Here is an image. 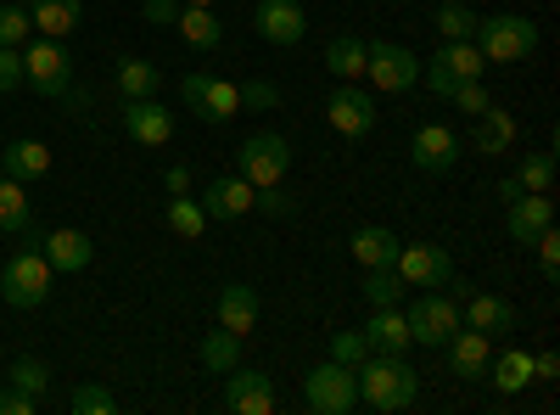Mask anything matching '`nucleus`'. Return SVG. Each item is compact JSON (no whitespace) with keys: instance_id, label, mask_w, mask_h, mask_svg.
<instances>
[{"instance_id":"nucleus-1","label":"nucleus","mask_w":560,"mask_h":415,"mask_svg":"<svg viewBox=\"0 0 560 415\" xmlns=\"http://www.w3.org/2000/svg\"><path fill=\"white\" fill-rule=\"evenodd\" d=\"M353 382H359V404L382 410V415L409 410L420 399V371H415L404 354H364L353 365Z\"/></svg>"},{"instance_id":"nucleus-2","label":"nucleus","mask_w":560,"mask_h":415,"mask_svg":"<svg viewBox=\"0 0 560 415\" xmlns=\"http://www.w3.org/2000/svg\"><path fill=\"white\" fill-rule=\"evenodd\" d=\"M471 39H477L482 62H527L538 51V23L522 12H493V18H477Z\"/></svg>"},{"instance_id":"nucleus-3","label":"nucleus","mask_w":560,"mask_h":415,"mask_svg":"<svg viewBox=\"0 0 560 415\" xmlns=\"http://www.w3.org/2000/svg\"><path fill=\"white\" fill-rule=\"evenodd\" d=\"M51 281H57V269L39 247H23V253H12L7 264H0V298H7L12 309H39L45 298H51Z\"/></svg>"},{"instance_id":"nucleus-4","label":"nucleus","mask_w":560,"mask_h":415,"mask_svg":"<svg viewBox=\"0 0 560 415\" xmlns=\"http://www.w3.org/2000/svg\"><path fill=\"white\" fill-rule=\"evenodd\" d=\"M287 169H292V141H287L280 129H253L247 141H242V152H236V174L247 180L253 192L280 186V180H287Z\"/></svg>"},{"instance_id":"nucleus-5","label":"nucleus","mask_w":560,"mask_h":415,"mask_svg":"<svg viewBox=\"0 0 560 415\" xmlns=\"http://www.w3.org/2000/svg\"><path fill=\"white\" fill-rule=\"evenodd\" d=\"M23 84H34V96L62 102V90L73 84V62L62 51V39H23Z\"/></svg>"},{"instance_id":"nucleus-6","label":"nucleus","mask_w":560,"mask_h":415,"mask_svg":"<svg viewBox=\"0 0 560 415\" xmlns=\"http://www.w3.org/2000/svg\"><path fill=\"white\" fill-rule=\"evenodd\" d=\"M303 404L314 415H348L359 404V382H353V365L325 359L314 371H303Z\"/></svg>"},{"instance_id":"nucleus-7","label":"nucleus","mask_w":560,"mask_h":415,"mask_svg":"<svg viewBox=\"0 0 560 415\" xmlns=\"http://www.w3.org/2000/svg\"><path fill=\"white\" fill-rule=\"evenodd\" d=\"M404 320H409V343H420V348H443L465 320H459V303L448 298V292H420L409 309H404Z\"/></svg>"},{"instance_id":"nucleus-8","label":"nucleus","mask_w":560,"mask_h":415,"mask_svg":"<svg viewBox=\"0 0 560 415\" xmlns=\"http://www.w3.org/2000/svg\"><path fill=\"white\" fill-rule=\"evenodd\" d=\"M364 73H370V84H376L382 96H404V90H415V84H420V57L409 51V45L370 39V51H364Z\"/></svg>"},{"instance_id":"nucleus-9","label":"nucleus","mask_w":560,"mask_h":415,"mask_svg":"<svg viewBox=\"0 0 560 415\" xmlns=\"http://www.w3.org/2000/svg\"><path fill=\"white\" fill-rule=\"evenodd\" d=\"M179 102L191 107L202 124H230V118L242 113V84L208 79V73H185V79H179Z\"/></svg>"},{"instance_id":"nucleus-10","label":"nucleus","mask_w":560,"mask_h":415,"mask_svg":"<svg viewBox=\"0 0 560 415\" xmlns=\"http://www.w3.org/2000/svg\"><path fill=\"white\" fill-rule=\"evenodd\" d=\"M393 269L404 275V287H420V292H438V287L454 281V258H448V247H438V242H409V247L398 242Z\"/></svg>"},{"instance_id":"nucleus-11","label":"nucleus","mask_w":560,"mask_h":415,"mask_svg":"<svg viewBox=\"0 0 560 415\" xmlns=\"http://www.w3.org/2000/svg\"><path fill=\"white\" fill-rule=\"evenodd\" d=\"M376 96L370 90H359L353 79H337V90H331V102H325V118H331V129L337 135H348V141H364L370 129H376Z\"/></svg>"},{"instance_id":"nucleus-12","label":"nucleus","mask_w":560,"mask_h":415,"mask_svg":"<svg viewBox=\"0 0 560 415\" xmlns=\"http://www.w3.org/2000/svg\"><path fill=\"white\" fill-rule=\"evenodd\" d=\"M253 28H258V39H269V45H303V34H308V12H303V0H258V12H253Z\"/></svg>"},{"instance_id":"nucleus-13","label":"nucleus","mask_w":560,"mask_h":415,"mask_svg":"<svg viewBox=\"0 0 560 415\" xmlns=\"http://www.w3.org/2000/svg\"><path fill=\"white\" fill-rule=\"evenodd\" d=\"M409 163H415L420 174H448V169L459 163V135H454L448 124H420V129L409 135Z\"/></svg>"},{"instance_id":"nucleus-14","label":"nucleus","mask_w":560,"mask_h":415,"mask_svg":"<svg viewBox=\"0 0 560 415\" xmlns=\"http://www.w3.org/2000/svg\"><path fill=\"white\" fill-rule=\"evenodd\" d=\"M443 354H448V377L482 382V377H488V359H493V337L477 332V326H459V332L443 343Z\"/></svg>"},{"instance_id":"nucleus-15","label":"nucleus","mask_w":560,"mask_h":415,"mask_svg":"<svg viewBox=\"0 0 560 415\" xmlns=\"http://www.w3.org/2000/svg\"><path fill=\"white\" fill-rule=\"evenodd\" d=\"M124 135H129L135 147H168V141H174V113H168L158 96L124 102Z\"/></svg>"},{"instance_id":"nucleus-16","label":"nucleus","mask_w":560,"mask_h":415,"mask_svg":"<svg viewBox=\"0 0 560 415\" xmlns=\"http://www.w3.org/2000/svg\"><path fill=\"white\" fill-rule=\"evenodd\" d=\"M224 410H236V415H269L275 410V382L264 371L236 365V371H224Z\"/></svg>"},{"instance_id":"nucleus-17","label":"nucleus","mask_w":560,"mask_h":415,"mask_svg":"<svg viewBox=\"0 0 560 415\" xmlns=\"http://www.w3.org/2000/svg\"><path fill=\"white\" fill-rule=\"evenodd\" d=\"M459 320H465V326H477V332H488V337H499V332H516V303L465 287V298H459Z\"/></svg>"},{"instance_id":"nucleus-18","label":"nucleus","mask_w":560,"mask_h":415,"mask_svg":"<svg viewBox=\"0 0 560 415\" xmlns=\"http://www.w3.org/2000/svg\"><path fill=\"white\" fill-rule=\"evenodd\" d=\"M253 197L258 192L247 186L242 174H219V180H208V192L197 203H202L208 219H242V214H253Z\"/></svg>"},{"instance_id":"nucleus-19","label":"nucleus","mask_w":560,"mask_h":415,"mask_svg":"<svg viewBox=\"0 0 560 415\" xmlns=\"http://www.w3.org/2000/svg\"><path fill=\"white\" fill-rule=\"evenodd\" d=\"M555 224V203H549V192H522L516 203H510V214H504V230H510V242H533L538 230H549Z\"/></svg>"},{"instance_id":"nucleus-20","label":"nucleus","mask_w":560,"mask_h":415,"mask_svg":"<svg viewBox=\"0 0 560 415\" xmlns=\"http://www.w3.org/2000/svg\"><path fill=\"white\" fill-rule=\"evenodd\" d=\"M213 320H219L224 332H236V337L258 332V292L242 287V281H230V287L213 298Z\"/></svg>"},{"instance_id":"nucleus-21","label":"nucleus","mask_w":560,"mask_h":415,"mask_svg":"<svg viewBox=\"0 0 560 415\" xmlns=\"http://www.w3.org/2000/svg\"><path fill=\"white\" fill-rule=\"evenodd\" d=\"M0 237H34L39 242L28 186H23V180H12V174H0Z\"/></svg>"},{"instance_id":"nucleus-22","label":"nucleus","mask_w":560,"mask_h":415,"mask_svg":"<svg viewBox=\"0 0 560 415\" xmlns=\"http://www.w3.org/2000/svg\"><path fill=\"white\" fill-rule=\"evenodd\" d=\"M364 343H370V354H409V320H404V309L393 303V309H370V320H364Z\"/></svg>"},{"instance_id":"nucleus-23","label":"nucleus","mask_w":560,"mask_h":415,"mask_svg":"<svg viewBox=\"0 0 560 415\" xmlns=\"http://www.w3.org/2000/svg\"><path fill=\"white\" fill-rule=\"evenodd\" d=\"M39 253L51 258L57 275H79L90 258H96V247H90L84 230H51V237H39Z\"/></svg>"},{"instance_id":"nucleus-24","label":"nucleus","mask_w":560,"mask_h":415,"mask_svg":"<svg viewBox=\"0 0 560 415\" xmlns=\"http://www.w3.org/2000/svg\"><path fill=\"white\" fill-rule=\"evenodd\" d=\"M28 23H34V34H45V39H68V34L84 23V0H34Z\"/></svg>"},{"instance_id":"nucleus-25","label":"nucleus","mask_w":560,"mask_h":415,"mask_svg":"<svg viewBox=\"0 0 560 415\" xmlns=\"http://www.w3.org/2000/svg\"><path fill=\"white\" fill-rule=\"evenodd\" d=\"M174 28H179V39L191 45V51H219L224 45V23L213 18V7H179Z\"/></svg>"},{"instance_id":"nucleus-26","label":"nucleus","mask_w":560,"mask_h":415,"mask_svg":"<svg viewBox=\"0 0 560 415\" xmlns=\"http://www.w3.org/2000/svg\"><path fill=\"white\" fill-rule=\"evenodd\" d=\"M113 84H118L124 102H147V96H158V90H163V68L147 62V57H124L118 73H113Z\"/></svg>"},{"instance_id":"nucleus-27","label":"nucleus","mask_w":560,"mask_h":415,"mask_svg":"<svg viewBox=\"0 0 560 415\" xmlns=\"http://www.w3.org/2000/svg\"><path fill=\"white\" fill-rule=\"evenodd\" d=\"M348 253H353L364 269H382V264L398 258V237H393L387 224H359L353 237H348Z\"/></svg>"},{"instance_id":"nucleus-28","label":"nucleus","mask_w":560,"mask_h":415,"mask_svg":"<svg viewBox=\"0 0 560 415\" xmlns=\"http://www.w3.org/2000/svg\"><path fill=\"white\" fill-rule=\"evenodd\" d=\"M471 147L477 152H510V147H516V118H510L504 107H482L477 113V129H471Z\"/></svg>"},{"instance_id":"nucleus-29","label":"nucleus","mask_w":560,"mask_h":415,"mask_svg":"<svg viewBox=\"0 0 560 415\" xmlns=\"http://www.w3.org/2000/svg\"><path fill=\"white\" fill-rule=\"evenodd\" d=\"M0 163H7L12 180H23V186H34V180L51 169V147L45 141H12L7 152H0Z\"/></svg>"},{"instance_id":"nucleus-30","label":"nucleus","mask_w":560,"mask_h":415,"mask_svg":"<svg viewBox=\"0 0 560 415\" xmlns=\"http://www.w3.org/2000/svg\"><path fill=\"white\" fill-rule=\"evenodd\" d=\"M488 377H493L499 393H522V388L533 382V354H527V348H504V354H493V359H488Z\"/></svg>"},{"instance_id":"nucleus-31","label":"nucleus","mask_w":560,"mask_h":415,"mask_svg":"<svg viewBox=\"0 0 560 415\" xmlns=\"http://www.w3.org/2000/svg\"><path fill=\"white\" fill-rule=\"evenodd\" d=\"M364 51H370V39L337 34L331 45H325V68H331L337 79H359V73H364Z\"/></svg>"},{"instance_id":"nucleus-32","label":"nucleus","mask_w":560,"mask_h":415,"mask_svg":"<svg viewBox=\"0 0 560 415\" xmlns=\"http://www.w3.org/2000/svg\"><path fill=\"white\" fill-rule=\"evenodd\" d=\"M197 354H202V365H208L213 377H224V371H236V365H242V337L219 326V332H208V337H202V348H197Z\"/></svg>"},{"instance_id":"nucleus-33","label":"nucleus","mask_w":560,"mask_h":415,"mask_svg":"<svg viewBox=\"0 0 560 415\" xmlns=\"http://www.w3.org/2000/svg\"><path fill=\"white\" fill-rule=\"evenodd\" d=\"M438 62L448 68V73H459V79H482V51H477V39H443L438 45Z\"/></svg>"},{"instance_id":"nucleus-34","label":"nucleus","mask_w":560,"mask_h":415,"mask_svg":"<svg viewBox=\"0 0 560 415\" xmlns=\"http://www.w3.org/2000/svg\"><path fill=\"white\" fill-rule=\"evenodd\" d=\"M404 275L393 269V264H382V269H364V298H370V309H393V303H404Z\"/></svg>"},{"instance_id":"nucleus-35","label":"nucleus","mask_w":560,"mask_h":415,"mask_svg":"<svg viewBox=\"0 0 560 415\" xmlns=\"http://www.w3.org/2000/svg\"><path fill=\"white\" fill-rule=\"evenodd\" d=\"M168 230L179 242H197L202 230H208V214H202V203L197 197H168Z\"/></svg>"},{"instance_id":"nucleus-36","label":"nucleus","mask_w":560,"mask_h":415,"mask_svg":"<svg viewBox=\"0 0 560 415\" xmlns=\"http://www.w3.org/2000/svg\"><path fill=\"white\" fill-rule=\"evenodd\" d=\"M510 180H516L522 192H555V152H527Z\"/></svg>"},{"instance_id":"nucleus-37","label":"nucleus","mask_w":560,"mask_h":415,"mask_svg":"<svg viewBox=\"0 0 560 415\" xmlns=\"http://www.w3.org/2000/svg\"><path fill=\"white\" fill-rule=\"evenodd\" d=\"M477 18H482V12H471L465 0H443L432 23H438L443 39H471V34H477Z\"/></svg>"},{"instance_id":"nucleus-38","label":"nucleus","mask_w":560,"mask_h":415,"mask_svg":"<svg viewBox=\"0 0 560 415\" xmlns=\"http://www.w3.org/2000/svg\"><path fill=\"white\" fill-rule=\"evenodd\" d=\"M7 382L18 388V393H45V388H51V365H45V359H18L12 365V371H7Z\"/></svg>"},{"instance_id":"nucleus-39","label":"nucleus","mask_w":560,"mask_h":415,"mask_svg":"<svg viewBox=\"0 0 560 415\" xmlns=\"http://www.w3.org/2000/svg\"><path fill=\"white\" fill-rule=\"evenodd\" d=\"M68 404H73V415H113V410H118L113 388H102V382H79Z\"/></svg>"},{"instance_id":"nucleus-40","label":"nucleus","mask_w":560,"mask_h":415,"mask_svg":"<svg viewBox=\"0 0 560 415\" xmlns=\"http://www.w3.org/2000/svg\"><path fill=\"white\" fill-rule=\"evenodd\" d=\"M23 39H34L28 7H0V45H23Z\"/></svg>"},{"instance_id":"nucleus-41","label":"nucleus","mask_w":560,"mask_h":415,"mask_svg":"<svg viewBox=\"0 0 560 415\" xmlns=\"http://www.w3.org/2000/svg\"><path fill=\"white\" fill-rule=\"evenodd\" d=\"M448 102H454L459 113H471V118H477V113H482V107H488L493 96H488V84H482V79H459Z\"/></svg>"},{"instance_id":"nucleus-42","label":"nucleus","mask_w":560,"mask_h":415,"mask_svg":"<svg viewBox=\"0 0 560 415\" xmlns=\"http://www.w3.org/2000/svg\"><path fill=\"white\" fill-rule=\"evenodd\" d=\"M23 90V45H0V96Z\"/></svg>"},{"instance_id":"nucleus-43","label":"nucleus","mask_w":560,"mask_h":415,"mask_svg":"<svg viewBox=\"0 0 560 415\" xmlns=\"http://www.w3.org/2000/svg\"><path fill=\"white\" fill-rule=\"evenodd\" d=\"M242 107H258V113L280 107V84H275V79H247V84H242Z\"/></svg>"},{"instance_id":"nucleus-44","label":"nucleus","mask_w":560,"mask_h":415,"mask_svg":"<svg viewBox=\"0 0 560 415\" xmlns=\"http://www.w3.org/2000/svg\"><path fill=\"white\" fill-rule=\"evenodd\" d=\"M533 247H538V269H544V281H555V275H560V237H555V224H549V230H538Z\"/></svg>"},{"instance_id":"nucleus-45","label":"nucleus","mask_w":560,"mask_h":415,"mask_svg":"<svg viewBox=\"0 0 560 415\" xmlns=\"http://www.w3.org/2000/svg\"><path fill=\"white\" fill-rule=\"evenodd\" d=\"M364 354H370L364 332H337V337H331V359H337V365H359Z\"/></svg>"},{"instance_id":"nucleus-46","label":"nucleus","mask_w":560,"mask_h":415,"mask_svg":"<svg viewBox=\"0 0 560 415\" xmlns=\"http://www.w3.org/2000/svg\"><path fill=\"white\" fill-rule=\"evenodd\" d=\"M420 79H427V90H432V96H443V102L454 96V84H459V73H448L438 57H432V62H420Z\"/></svg>"},{"instance_id":"nucleus-47","label":"nucleus","mask_w":560,"mask_h":415,"mask_svg":"<svg viewBox=\"0 0 560 415\" xmlns=\"http://www.w3.org/2000/svg\"><path fill=\"white\" fill-rule=\"evenodd\" d=\"M253 208H264V214H275V219H287V214H292L298 203H292L287 192H280V186H264V192L253 197Z\"/></svg>"},{"instance_id":"nucleus-48","label":"nucleus","mask_w":560,"mask_h":415,"mask_svg":"<svg viewBox=\"0 0 560 415\" xmlns=\"http://www.w3.org/2000/svg\"><path fill=\"white\" fill-rule=\"evenodd\" d=\"M0 415H34V393H18L7 382V388H0Z\"/></svg>"},{"instance_id":"nucleus-49","label":"nucleus","mask_w":560,"mask_h":415,"mask_svg":"<svg viewBox=\"0 0 560 415\" xmlns=\"http://www.w3.org/2000/svg\"><path fill=\"white\" fill-rule=\"evenodd\" d=\"M140 18L158 23V28H168V23L179 18V0H147V7H140Z\"/></svg>"},{"instance_id":"nucleus-50","label":"nucleus","mask_w":560,"mask_h":415,"mask_svg":"<svg viewBox=\"0 0 560 415\" xmlns=\"http://www.w3.org/2000/svg\"><path fill=\"white\" fill-rule=\"evenodd\" d=\"M555 377H560V354L555 348L533 354V382H555Z\"/></svg>"},{"instance_id":"nucleus-51","label":"nucleus","mask_w":560,"mask_h":415,"mask_svg":"<svg viewBox=\"0 0 560 415\" xmlns=\"http://www.w3.org/2000/svg\"><path fill=\"white\" fill-rule=\"evenodd\" d=\"M163 186H168V197H185V192H191V169H185V163H168Z\"/></svg>"},{"instance_id":"nucleus-52","label":"nucleus","mask_w":560,"mask_h":415,"mask_svg":"<svg viewBox=\"0 0 560 415\" xmlns=\"http://www.w3.org/2000/svg\"><path fill=\"white\" fill-rule=\"evenodd\" d=\"M62 107H68V113H84V107H90V90H84V84H68V90H62Z\"/></svg>"},{"instance_id":"nucleus-53","label":"nucleus","mask_w":560,"mask_h":415,"mask_svg":"<svg viewBox=\"0 0 560 415\" xmlns=\"http://www.w3.org/2000/svg\"><path fill=\"white\" fill-rule=\"evenodd\" d=\"M179 7H213V0H179Z\"/></svg>"},{"instance_id":"nucleus-54","label":"nucleus","mask_w":560,"mask_h":415,"mask_svg":"<svg viewBox=\"0 0 560 415\" xmlns=\"http://www.w3.org/2000/svg\"><path fill=\"white\" fill-rule=\"evenodd\" d=\"M0 174H7V163H0Z\"/></svg>"}]
</instances>
